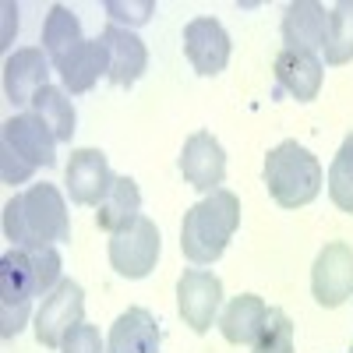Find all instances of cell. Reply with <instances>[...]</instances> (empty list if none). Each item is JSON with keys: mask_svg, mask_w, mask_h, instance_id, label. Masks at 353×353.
<instances>
[{"mask_svg": "<svg viewBox=\"0 0 353 353\" xmlns=\"http://www.w3.org/2000/svg\"><path fill=\"white\" fill-rule=\"evenodd\" d=\"M4 237L11 248H46L71 237L64 194L53 184H32L4 205Z\"/></svg>", "mask_w": 353, "mask_h": 353, "instance_id": "cell-1", "label": "cell"}, {"mask_svg": "<svg viewBox=\"0 0 353 353\" xmlns=\"http://www.w3.org/2000/svg\"><path fill=\"white\" fill-rule=\"evenodd\" d=\"M241 226V198L219 188L205 194L198 205L184 212L181 223V251L191 265H212L223 258L226 244Z\"/></svg>", "mask_w": 353, "mask_h": 353, "instance_id": "cell-2", "label": "cell"}, {"mask_svg": "<svg viewBox=\"0 0 353 353\" xmlns=\"http://www.w3.org/2000/svg\"><path fill=\"white\" fill-rule=\"evenodd\" d=\"M261 181L269 188V194L276 198V205H283V209H304V205H311L321 194L325 173H321V163L311 149L286 138L265 156Z\"/></svg>", "mask_w": 353, "mask_h": 353, "instance_id": "cell-3", "label": "cell"}, {"mask_svg": "<svg viewBox=\"0 0 353 353\" xmlns=\"http://www.w3.org/2000/svg\"><path fill=\"white\" fill-rule=\"evenodd\" d=\"M32 297H39L32 261L25 248H11L0 258V336L14 339L28 314H32Z\"/></svg>", "mask_w": 353, "mask_h": 353, "instance_id": "cell-4", "label": "cell"}, {"mask_svg": "<svg viewBox=\"0 0 353 353\" xmlns=\"http://www.w3.org/2000/svg\"><path fill=\"white\" fill-rule=\"evenodd\" d=\"M159 251H163V237L149 216H138L128 230L110 237V265L124 279H145L156 269Z\"/></svg>", "mask_w": 353, "mask_h": 353, "instance_id": "cell-5", "label": "cell"}, {"mask_svg": "<svg viewBox=\"0 0 353 353\" xmlns=\"http://www.w3.org/2000/svg\"><path fill=\"white\" fill-rule=\"evenodd\" d=\"M81 321H85V290L74 279H61L43 297V304L32 318V329L46 350H61L64 336L74 325H81Z\"/></svg>", "mask_w": 353, "mask_h": 353, "instance_id": "cell-6", "label": "cell"}, {"mask_svg": "<svg viewBox=\"0 0 353 353\" xmlns=\"http://www.w3.org/2000/svg\"><path fill=\"white\" fill-rule=\"evenodd\" d=\"M219 307H223V279L205 269H184V276L176 279V311H181L184 325L205 336L219 318Z\"/></svg>", "mask_w": 353, "mask_h": 353, "instance_id": "cell-7", "label": "cell"}, {"mask_svg": "<svg viewBox=\"0 0 353 353\" xmlns=\"http://www.w3.org/2000/svg\"><path fill=\"white\" fill-rule=\"evenodd\" d=\"M311 293L321 307H339L353 297V248L332 241L318 251L311 269Z\"/></svg>", "mask_w": 353, "mask_h": 353, "instance_id": "cell-8", "label": "cell"}, {"mask_svg": "<svg viewBox=\"0 0 353 353\" xmlns=\"http://www.w3.org/2000/svg\"><path fill=\"white\" fill-rule=\"evenodd\" d=\"M57 145H61V141L53 138V131L39 121L32 110L4 121V131H0V149L18 156L21 163H28L32 170H43V166L57 163Z\"/></svg>", "mask_w": 353, "mask_h": 353, "instance_id": "cell-9", "label": "cell"}, {"mask_svg": "<svg viewBox=\"0 0 353 353\" xmlns=\"http://www.w3.org/2000/svg\"><path fill=\"white\" fill-rule=\"evenodd\" d=\"M113 181L117 176L110 173L106 152H99V149H74L71 152L68 170H64V184H68V194L74 205H92V209H99L113 188Z\"/></svg>", "mask_w": 353, "mask_h": 353, "instance_id": "cell-10", "label": "cell"}, {"mask_svg": "<svg viewBox=\"0 0 353 353\" xmlns=\"http://www.w3.org/2000/svg\"><path fill=\"white\" fill-rule=\"evenodd\" d=\"M230 32L216 18H191L184 25V53L198 74L216 78L230 64Z\"/></svg>", "mask_w": 353, "mask_h": 353, "instance_id": "cell-11", "label": "cell"}, {"mask_svg": "<svg viewBox=\"0 0 353 353\" xmlns=\"http://www.w3.org/2000/svg\"><path fill=\"white\" fill-rule=\"evenodd\" d=\"M181 173L194 191H219V184L226 181V152L219 138H212L209 131H194L181 149Z\"/></svg>", "mask_w": 353, "mask_h": 353, "instance_id": "cell-12", "label": "cell"}, {"mask_svg": "<svg viewBox=\"0 0 353 353\" xmlns=\"http://www.w3.org/2000/svg\"><path fill=\"white\" fill-rule=\"evenodd\" d=\"M50 85V57L39 46H21L4 61V96L14 106H32Z\"/></svg>", "mask_w": 353, "mask_h": 353, "instance_id": "cell-13", "label": "cell"}, {"mask_svg": "<svg viewBox=\"0 0 353 353\" xmlns=\"http://www.w3.org/2000/svg\"><path fill=\"white\" fill-rule=\"evenodd\" d=\"M103 50H106V78L117 85V88H131L145 68H149V50H145V43L131 32V28H121V25H106L103 28V36H99Z\"/></svg>", "mask_w": 353, "mask_h": 353, "instance_id": "cell-14", "label": "cell"}, {"mask_svg": "<svg viewBox=\"0 0 353 353\" xmlns=\"http://www.w3.org/2000/svg\"><path fill=\"white\" fill-rule=\"evenodd\" d=\"M325 36H329V11L314 4V0H297L290 4L283 14V50H304V53H318L325 50Z\"/></svg>", "mask_w": 353, "mask_h": 353, "instance_id": "cell-15", "label": "cell"}, {"mask_svg": "<svg viewBox=\"0 0 353 353\" xmlns=\"http://www.w3.org/2000/svg\"><path fill=\"white\" fill-rule=\"evenodd\" d=\"M272 71H276V81L297 103L318 99L321 81H325V64L318 61V53H304V50H279Z\"/></svg>", "mask_w": 353, "mask_h": 353, "instance_id": "cell-16", "label": "cell"}, {"mask_svg": "<svg viewBox=\"0 0 353 353\" xmlns=\"http://www.w3.org/2000/svg\"><path fill=\"white\" fill-rule=\"evenodd\" d=\"M269 304H265L258 293H241L226 304V311L219 314V332L226 343L233 346H254L258 336L269 325Z\"/></svg>", "mask_w": 353, "mask_h": 353, "instance_id": "cell-17", "label": "cell"}, {"mask_svg": "<svg viewBox=\"0 0 353 353\" xmlns=\"http://www.w3.org/2000/svg\"><path fill=\"white\" fill-rule=\"evenodd\" d=\"M53 68H57V74H61V81H64V88H68L71 96L92 92L96 81L110 71V64H106V50H103L99 39H85V43H78V46L64 57V61H57Z\"/></svg>", "mask_w": 353, "mask_h": 353, "instance_id": "cell-18", "label": "cell"}, {"mask_svg": "<svg viewBox=\"0 0 353 353\" xmlns=\"http://www.w3.org/2000/svg\"><path fill=\"white\" fill-rule=\"evenodd\" d=\"M159 343H163L159 321L145 307H128L113 321L106 353H159Z\"/></svg>", "mask_w": 353, "mask_h": 353, "instance_id": "cell-19", "label": "cell"}, {"mask_svg": "<svg viewBox=\"0 0 353 353\" xmlns=\"http://www.w3.org/2000/svg\"><path fill=\"white\" fill-rule=\"evenodd\" d=\"M138 216H141V191L134 184V176H117L106 201L96 209V226L113 237V233L128 230Z\"/></svg>", "mask_w": 353, "mask_h": 353, "instance_id": "cell-20", "label": "cell"}, {"mask_svg": "<svg viewBox=\"0 0 353 353\" xmlns=\"http://www.w3.org/2000/svg\"><path fill=\"white\" fill-rule=\"evenodd\" d=\"M28 110H32L39 121L53 131L57 141H71V138H74V131H78V113H74V103L68 99L64 88L46 85L43 92L32 99V106H28Z\"/></svg>", "mask_w": 353, "mask_h": 353, "instance_id": "cell-21", "label": "cell"}, {"mask_svg": "<svg viewBox=\"0 0 353 353\" xmlns=\"http://www.w3.org/2000/svg\"><path fill=\"white\" fill-rule=\"evenodd\" d=\"M78 43H85L78 14H74L71 8H64V4H53L50 14H46V21H43V50H46V57H50V64L64 61V57H68Z\"/></svg>", "mask_w": 353, "mask_h": 353, "instance_id": "cell-22", "label": "cell"}, {"mask_svg": "<svg viewBox=\"0 0 353 353\" xmlns=\"http://www.w3.org/2000/svg\"><path fill=\"white\" fill-rule=\"evenodd\" d=\"M353 61V0H339L329 11V36H325V64L343 68Z\"/></svg>", "mask_w": 353, "mask_h": 353, "instance_id": "cell-23", "label": "cell"}, {"mask_svg": "<svg viewBox=\"0 0 353 353\" xmlns=\"http://www.w3.org/2000/svg\"><path fill=\"white\" fill-rule=\"evenodd\" d=\"M329 198L339 212L353 216V134L343 138L339 152L329 166Z\"/></svg>", "mask_w": 353, "mask_h": 353, "instance_id": "cell-24", "label": "cell"}, {"mask_svg": "<svg viewBox=\"0 0 353 353\" xmlns=\"http://www.w3.org/2000/svg\"><path fill=\"white\" fill-rule=\"evenodd\" d=\"M251 353H293V321L286 311L272 307L269 311V325L251 346Z\"/></svg>", "mask_w": 353, "mask_h": 353, "instance_id": "cell-25", "label": "cell"}, {"mask_svg": "<svg viewBox=\"0 0 353 353\" xmlns=\"http://www.w3.org/2000/svg\"><path fill=\"white\" fill-rule=\"evenodd\" d=\"M25 251H28V261H32V276H36L39 297H46V293L61 283V269H64L61 251H57L53 244H46V248H25Z\"/></svg>", "mask_w": 353, "mask_h": 353, "instance_id": "cell-26", "label": "cell"}, {"mask_svg": "<svg viewBox=\"0 0 353 353\" xmlns=\"http://www.w3.org/2000/svg\"><path fill=\"white\" fill-rule=\"evenodd\" d=\"M106 14L113 18V25L134 28V25H145L156 14V4L152 0H138V4H128V0H106Z\"/></svg>", "mask_w": 353, "mask_h": 353, "instance_id": "cell-27", "label": "cell"}, {"mask_svg": "<svg viewBox=\"0 0 353 353\" xmlns=\"http://www.w3.org/2000/svg\"><path fill=\"white\" fill-rule=\"evenodd\" d=\"M61 353H106V343H103V336H99L96 325L81 321V325H74V329L64 336Z\"/></svg>", "mask_w": 353, "mask_h": 353, "instance_id": "cell-28", "label": "cell"}, {"mask_svg": "<svg viewBox=\"0 0 353 353\" xmlns=\"http://www.w3.org/2000/svg\"><path fill=\"white\" fill-rule=\"evenodd\" d=\"M350 353H353V343H350Z\"/></svg>", "mask_w": 353, "mask_h": 353, "instance_id": "cell-29", "label": "cell"}]
</instances>
